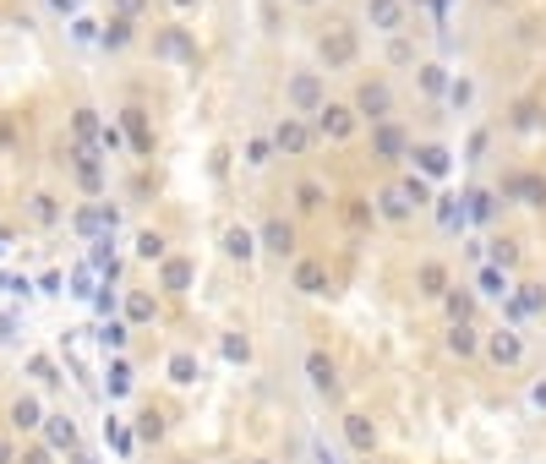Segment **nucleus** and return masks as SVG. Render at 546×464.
Returning a JSON list of instances; mask_svg holds the SVG:
<instances>
[{
  "mask_svg": "<svg viewBox=\"0 0 546 464\" xmlns=\"http://www.w3.org/2000/svg\"><path fill=\"white\" fill-rule=\"evenodd\" d=\"M465 137H546V0H432Z\"/></svg>",
  "mask_w": 546,
  "mask_h": 464,
  "instance_id": "1",
  "label": "nucleus"
}]
</instances>
